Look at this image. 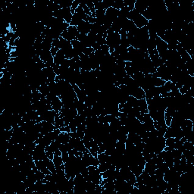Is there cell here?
Instances as JSON below:
<instances>
[{"label":"cell","instance_id":"cell-13","mask_svg":"<svg viewBox=\"0 0 194 194\" xmlns=\"http://www.w3.org/2000/svg\"><path fill=\"white\" fill-rule=\"evenodd\" d=\"M50 103H51L52 109L54 110L56 112H57V113H59L61 111V109L63 108V103H62V101L59 96H56L54 99L52 100Z\"/></svg>","mask_w":194,"mask_h":194},{"label":"cell","instance_id":"cell-17","mask_svg":"<svg viewBox=\"0 0 194 194\" xmlns=\"http://www.w3.org/2000/svg\"><path fill=\"white\" fill-rule=\"evenodd\" d=\"M149 6V3L144 1H136L135 4H134V9L140 12V14L143 13L145 10H146L147 8Z\"/></svg>","mask_w":194,"mask_h":194},{"label":"cell","instance_id":"cell-23","mask_svg":"<svg viewBox=\"0 0 194 194\" xmlns=\"http://www.w3.org/2000/svg\"><path fill=\"white\" fill-rule=\"evenodd\" d=\"M70 139H71V137L68 134V133H65V132H62L59 136L58 137V138L56 140L61 143H69Z\"/></svg>","mask_w":194,"mask_h":194},{"label":"cell","instance_id":"cell-3","mask_svg":"<svg viewBox=\"0 0 194 194\" xmlns=\"http://www.w3.org/2000/svg\"><path fill=\"white\" fill-rule=\"evenodd\" d=\"M152 74L156 77L161 78L165 81H169L171 77V72L169 68L165 65V64H163L159 68H156V72Z\"/></svg>","mask_w":194,"mask_h":194},{"label":"cell","instance_id":"cell-46","mask_svg":"<svg viewBox=\"0 0 194 194\" xmlns=\"http://www.w3.org/2000/svg\"><path fill=\"white\" fill-rule=\"evenodd\" d=\"M62 160H63V162H64V164H65V162H66L68 160V159H69V154H68V153H62Z\"/></svg>","mask_w":194,"mask_h":194},{"label":"cell","instance_id":"cell-28","mask_svg":"<svg viewBox=\"0 0 194 194\" xmlns=\"http://www.w3.org/2000/svg\"><path fill=\"white\" fill-rule=\"evenodd\" d=\"M52 162L54 163L55 166H56V168H59L62 165H64V162L62 160V156H56V155H54V158L52 159Z\"/></svg>","mask_w":194,"mask_h":194},{"label":"cell","instance_id":"cell-32","mask_svg":"<svg viewBox=\"0 0 194 194\" xmlns=\"http://www.w3.org/2000/svg\"><path fill=\"white\" fill-rule=\"evenodd\" d=\"M68 31L74 37L75 40H77L78 37H79L80 35V32L78 31L77 27L71 26V25H70L69 27L68 28Z\"/></svg>","mask_w":194,"mask_h":194},{"label":"cell","instance_id":"cell-15","mask_svg":"<svg viewBox=\"0 0 194 194\" xmlns=\"http://www.w3.org/2000/svg\"><path fill=\"white\" fill-rule=\"evenodd\" d=\"M43 73L46 75V78H47V82H53L56 80V77L57 75L56 74V73L53 71L52 68V67H48V68H45L43 69Z\"/></svg>","mask_w":194,"mask_h":194},{"label":"cell","instance_id":"cell-37","mask_svg":"<svg viewBox=\"0 0 194 194\" xmlns=\"http://www.w3.org/2000/svg\"><path fill=\"white\" fill-rule=\"evenodd\" d=\"M124 0H115L112 7L117 10H121L122 8H124Z\"/></svg>","mask_w":194,"mask_h":194},{"label":"cell","instance_id":"cell-27","mask_svg":"<svg viewBox=\"0 0 194 194\" xmlns=\"http://www.w3.org/2000/svg\"><path fill=\"white\" fill-rule=\"evenodd\" d=\"M74 13H76L77 15L78 16H79L80 18H81V19L83 20V21H87V17H88V16H87V15H86L85 12H84V9H83L81 7V6L79 5L77 8V9H76V10H75Z\"/></svg>","mask_w":194,"mask_h":194},{"label":"cell","instance_id":"cell-10","mask_svg":"<svg viewBox=\"0 0 194 194\" xmlns=\"http://www.w3.org/2000/svg\"><path fill=\"white\" fill-rule=\"evenodd\" d=\"M118 12H119V10H117L113 7H110L106 9V17L113 23V21L118 18Z\"/></svg>","mask_w":194,"mask_h":194},{"label":"cell","instance_id":"cell-22","mask_svg":"<svg viewBox=\"0 0 194 194\" xmlns=\"http://www.w3.org/2000/svg\"><path fill=\"white\" fill-rule=\"evenodd\" d=\"M59 49L62 50H67L69 48H73L71 43L70 41L65 40L62 37H59Z\"/></svg>","mask_w":194,"mask_h":194},{"label":"cell","instance_id":"cell-30","mask_svg":"<svg viewBox=\"0 0 194 194\" xmlns=\"http://www.w3.org/2000/svg\"><path fill=\"white\" fill-rule=\"evenodd\" d=\"M83 20L77 15L76 13H74L72 16V19H71V21L70 22V25L71 26H74V27H77L78 25L81 23Z\"/></svg>","mask_w":194,"mask_h":194},{"label":"cell","instance_id":"cell-12","mask_svg":"<svg viewBox=\"0 0 194 194\" xmlns=\"http://www.w3.org/2000/svg\"><path fill=\"white\" fill-rule=\"evenodd\" d=\"M156 49H157L159 54L164 52L167 51V50L168 49V44H167L166 42H165L163 40L159 38V37L156 39Z\"/></svg>","mask_w":194,"mask_h":194},{"label":"cell","instance_id":"cell-31","mask_svg":"<svg viewBox=\"0 0 194 194\" xmlns=\"http://www.w3.org/2000/svg\"><path fill=\"white\" fill-rule=\"evenodd\" d=\"M38 91L43 95V96L46 97L48 95V93H50L49 90H48V84H43V85H41L38 88Z\"/></svg>","mask_w":194,"mask_h":194},{"label":"cell","instance_id":"cell-4","mask_svg":"<svg viewBox=\"0 0 194 194\" xmlns=\"http://www.w3.org/2000/svg\"><path fill=\"white\" fill-rule=\"evenodd\" d=\"M31 156L34 161L44 160L46 158H47L46 152H45V147L40 144H37L35 149L34 150Z\"/></svg>","mask_w":194,"mask_h":194},{"label":"cell","instance_id":"cell-29","mask_svg":"<svg viewBox=\"0 0 194 194\" xmlns=\"http://www.w3.org/2000/svg\"><path fill=\"white\" fill-rule=\"evenodd\" d=\"M55 2L58 3L61 6L62 9H65V8H71L72 5L73 0H60L59 2L54 1Z\"/></svg>","mask_w":194,"mask_h":194},{"label":"cell","instance_id":"cell-6","mask_svg":"<svg viewBox=\"0 0 194 194\" xmlns=\"http://www.w3.org/2000/svg\"><path fill=\"white\" fill-rule=\"evenodd\" d=\"M56 114H57V112H55L54 110H48L47 112H44L43 115L39 116V121H47L49 123L54 124Z\"/></svg>","mask_w":194,"mask_h":194},{"label":"cell","instance_id":"cell-18","mask_svg":"<svg viewBox=\"0 0 194 194\" xmlns=\"http://www.w3.org/2000/svg\"><path fill=\"white\" fill-rule=\"evenodd\" d=\"M71 45H72V47L76 50L78 52V54L80 55V56L84 53V49H85L86 47L77 40H74L71 42Z\"/></svg>","mask_w":194,"mask_h":194},{"label":"cell","instance_id":"cell-24","mask_svg":"<svg viewBox=\"0 0 194 194\" xmlns=\"http://www.w3.org/2000/svg\"><path fill=\"white\" fill-rule=\"evenodd\" d=\"M54 124H55V127H56V128H57V129H60L61 128L65 126V122H64L63 118L59 115V113L56 114V118H55Z\"/></svg>","mask_w":194,"mask_h":194},{"label":"cell","instance_id":"cell-11","mask_svg":"<svg viewBox=\"0 0 194 194\" xmlns=\"http://www.w3.org/2000/svg\"><path fill=\"white\" fill-rule=\"evenodd\" d=\"M156 168H157V166H156V162H154L153 159H152L149 162H146L143 171L148 173L149 175H153L155 174V171H156Z\"/></svg>","mask_w":194,"mask_h":194},{"label":"cell","instance_id":"cell-25","mask_svg":"<svg viewBox=\"0 0 194 194\" xmlns=\"http://www.w3.org/2000/svg\"><path fill=\"white\" fill-rule=\"evenodd\" d=\"M140 15H141V14L139 12H137V11L134 9H133V10H131V12H128V15H127V18H128V20H130V21H134L137 19V17L140 16Z\"/></svg>","mask_w":194,"mask_h":194},{"label":"cell","instance_id":"cell-21","mask_svg":"<svg viewBox=\"0 0 194 194\" xmlns=\"http://www.w3.org/2000/svg\"><path fill=\"white\" fill-rule=\"evenodd\" d=\"M148 21H147L143 15H140V16L137 17V19L134 21V23L137 28H142L143 27L146 26L147 24H148Z\"/></svg>","mask_w":194,"mask_h":194},{"label":"cell","instance_id":"cell-36","mask_svg":"<svg viewBox=\"0 0 194 194\" xmlns=\"http://www.w3.org/2000/svg\"><path fill=\"white\" fill-rule=\"evenodd\" d=\"M61 37H62L63 39H65V40H68V41H70V42H71L72 40H75L74 37L73 36L71 35L69 32H68V30H66V31H65L63 33H62V35H61Z\"/></svg>","mask_w":194,"mask_h":194},{"label":"cell","instance_id":"cell-8","mask_svg":"<svg viewBox=\"0 0 194 194\" xmlns=\"http://www.w3.org/2000/svg\"><path fill=\"white\" fill-rule=\"evenodd\" d=\"M73 14L71 12V8H65L61 9V18L63 19L66 23L70 24V22L72 19Z\"/></svg>","mask_w":194,"mask_h":194},{"label":"cell","instance_id":"cell-38","mask_svg":"<svg viewBox=\"0 0 194 194\" xmlns=\"http://www.w3.org/2000/svg\"><path fill=\"white\" fill-rule=\"evenodd\" d=\"M111 166H112V165H109L107 162H103V163H99V165H98V169L99 170V171L101 172V173H103V172H105L106 171L109 169Z\"/></svg>","mask_w":194,"mask_h":194},{"label":"cell","instance_id":"cell-19","mask_svg":"<svg viewBox=\"0 0 194 194\" xmlns=\"http://www.w3.org/2000/svg\"><path fill=\"white\" fill-rule=\"evenodd\" d=\"M65 59H66V58H65V52H64V51L62 49H59V52H57V54L53 57L54 64H56V65H60Z\"/></svg>","mask_w":194,"mask_h":194},{"label":"cell","instance_id":"cell-41","mask_svg":"<svg viewBox=\"0 0 194 194\" xmlns=\"http://www.w3.org/2000/svg\"><path fill=\"white\" fill-rule=\"evenodd\" d=\"M80 5V2H79L76 1V0H73V2H72V5H71V12H72V14L74 15L75 12V10L77 9V8Z\"/></svg>","mask_w":194,"mask_h":194},{"label":"cell","instance_id":"cell-44","mask_svg":"<svg viewBox=\"0 0 194 194\" xmlns=\"http://www.w3.org/2000/svg\"><path fill=\"white\" fill-rule=\"evenodd\" d=\"M59 48L54 47V46H52L51 49H50V52H51L52 56L53 57H54V56H56V54H57V52H59Z\"/></svg>","mask_w":194,"mask_h":194},{"label":"cell","instance_id":"cell-40","mask_svg":"<svg viewBox=\"0 0 194 194\" xmlns=\"http://www.w3.org/2000/svg\"><path fill=\"white\" fill-rule=\"evenodd\" d=\"M45 152H46V156H47L48 159L52 160L53 158H54V153H53L52 150L51 149L49 146H46V148H45Z\"/></svg>","mask_w":194,"mask_h":194},{"label":"cell","instance_id":"cell-2","mask_svg":"<svg viewBox=\"0 0 194 194\" xmlns=\"http://www.w3.org/2000/svg\"><path fill=\"white\" fill-rule=\"evenodd\" d=\"M88 168V180L87 181H90L95 184H100L102 181V174L98 169V167L93 166V165H90V166L87 167Z\"/></svg>","mask_w":194,"mask_h":194},{"label":"cell","instance_id":"cell-16","mask_svg":"<svg viewBox=\"0 0 194 194\" xmlns=\"http://www.w3.org/2000/svg\"><path fill=\"white\" fill-rule=\"evenodd\" d=\"M35 165L37 169L40 171L41 172H43L44 174L46 175V174H51V172H50L49 170L48 169L47 166H46V163H45L43 160L35 161Z\"/></svg>","mask_w":194,"mask_h":194},{"label":"cell","instance_id":"cell-20","mask_svg":"<svg viewBox=\"0 0 194 194\" xmlns=\"http://www.w3.org/2000/svg\"><path fill=\"white\" fill-rule=\"evenodd\" d=\"M137 107H138L140 113H148V104H147L146 99H142L138 100Z\"/></svg>","mask_w":194,"mask_h":194},{"label":"cell","instance_id":"cell-33","mask_svg":"<svg viewBox=\"0 0 194 194\" xmlns=\"http://www.w3.org/2000/svg\"><path fill=\"white\" fill-rule=\"evenodd\" d=\"M72 146L70 145L69 143H62L59 147V149L62 152V153H69L71 149H72Z\"/></svg>","mask_w":194,"mask_h":194},{"label":"cell","instance_id":"cell-34","mask_svg":"<svg viewBox=\"0 0 194 194\" xmlns=\"http://www.w3.org/2000/svg\"><path fill=\"white\" fill-rule=\"evenodd\" d=\"M126 103L128 105H129L131 107H135V106H137V104H138V99H137L135 97L130 96L128 97Z\"/></svg>","mask_w":194,"mask_h":194},{"label":"cell","instance_id":"cell-1","mask_svg":"<svg viewBox=\"0 0 194 194\" xmlns=\"http://www.w3.org/2000/svg\"><path fill=\"white\" fill-rule=\"evenodd\" d=\"M106 41V45L109 47V51L111 53L115 51V48L120 45L121 36H120L119 33L114 32L112 28H109L107 31Z\"/></svg>","mask_w":194,"mask_h":194},{"label":"cell","instance_id":"cell-45","mask_svg":"<svg viewBox=\"0 0 194 194\" xmlns=\"http://www.w3.org/2000/svg\"><path fill=\"white\" fill-rule=\"evenodd\" d=\"M60 130H61V131H62V132H65V133H70V132H71V129H70V128H69V126H68V125H67V126H66V125H65L64 127L61 128Z\"/></svg>","mask_w":194,"mask_h":194},{"label":"cell","instance_id":"cell-26","mask_svg":"<svg viewBox=\"0 0 194 194\" xmlns=\"http://www.w3.org/2000/svg\"><path fill=\"white\" fill-rule=\"evenodd\" d=\"M43 161H44V162L46 163V166H47L48 169L49 170V171L51 172V173H56V166H55L52 160H51V159H49L47 157V158H46V159H45Z\"/></svg>","mask_w":194,"mask_h":194},{"label":"cell","instance_id":"cell-35","mask_svg":"<svg viewBox=\"0 0 194 194\" xmlns=\"http://www.w3.org/2000/svg\"><path fill=\"white\" fill-rule=\"evenodd\" d=\"M109 156H108L107 154H106L105 153H99V154L97 155V159L99 161V163H103V162H107L109 160Z\"/></svg>","mask_w":194,"mask_h":194},{"label":"cell","instance_id":"cell-7","mask_svg":"<svg viewBox=\"0 0 194 194\" xmlns=\"http://www.w3.org/2000/svg\"><path fill=\"white\" fill-rule=\"evenodd\" d=\"M41 124V131H40V134L46 135L48 133L52 132L56 129L55 124L52 123H49L47 121H42L40 122Z\"/></svg>","mask_w":194,"mask_h":194},{"label":"cell","instance_id":"cell-5","mask_svg":"<svg viewBox=\"0 0 194 194\" xmlns=\"http://www.w3.org/2000/svg\"><path fill=\"white\" fill-rule=\"evenodd\" d=\"M81 159H82V161L84 163V165L87 167L90 166V165L98 167V165H99V161L98 160V159L96 157H94L90 153H85V154L83 155Z\"/></svg>","mask_w":194,"mask_h":194},{"label":"cell","instance_id":"cell-39","mask_svg":"<svg viewBox=\"0 0 194 194\" xmlns=\"http://www.w3.org/2000/svg\"><path fill=\"white\" fill-rule=\"evenodd\" d=\"M79 5L81 6V7L83 9H84V11L85 12L86 15H87V16H91L92 14H91V12H90V10L89 9L88 6H87V4H86V2H80Z\"/></svg>","mask_w":194,"mask_h":194},{"label":"cell","instance_id":"cell-9","mask_svg":"<svg viewBox=\"0 0 194 194\" xmlns=\"http://www.w3.org/2000/svg\"><path fill=\"white\" fill-rule=\"evenodd\" d=\"M46 192L50 194H60L58 189L57 184L53 181H46Z\"/></svg>","mask_w":194,"mask_h":194},{"label":"cell","instance_id":"cell-42","mask_svg":"<svg viewBox=\"0 0 194 194\" xmlns=\"http://www.w3.org/2000/svg\"><path fill=\"white\" fill-rule=\"evenodd\" d=\"M171 120H172V116H171L169 115H167L165 113V124L167 125V127L170 126L171 124Z\"/></svg>","mask_w":194,"mask_h":194},{"label":"cell","instance_id":"cell-43","mask_svg":"<svg viewBox=\"0 0 194 194\" xmlns=\"http://www.w3.org/2000/svg\"><path fill=\"white\" fill-rule=\"evenodd\" d=\"M94 52L95 51L93 50V48H86L85 49H84V53H83V54L86 55V56H89V57H90V56H91V55L93 54V52Z\"/></svg>","mask_w":194,"mask_h":194},{"label":"cell","instance_id":"cell-14","mask_svg":"<svg viewBox=\"0 0 194 194\" xmlns=\"http://www.w3.org/2000/svg\"><path fill=\"white\" fill-rule=\"evenodd\" d=\"M77 30L80 34H88L90 31V27H91V24L85 21H82L81 23L78 25Z\"/></svg>","mask_w":194,"mask_h":194}]
</instances>
